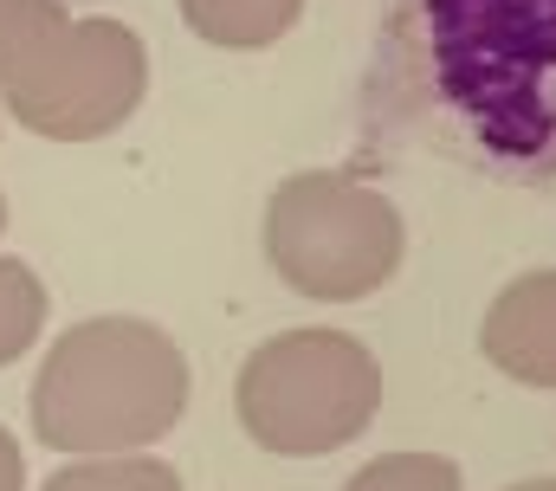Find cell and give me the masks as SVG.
<instances>
[{"label": "cell", "instance_id": "cell-1", "mask_svg": "<svg viewBox=\"0 0 556 491\" xmlns=\"http://www.w3.org/2000/svg\"><path fill=\"white\" fill-rule=\"evenodd\" d=\"M389 59L472 162L556 181V0H402Z\"/></svg>", "mask_w": 556, "mask_h": 491}, {"label": "cell", "instance_id": "cell-2", "mask_svg": "<svg viewBox=\"0 0 556 491\" xmlns=\"http://www.w3.org/2000/svg\"><path fill=\"white\" fill-rule=\"evenodd\" d=\"M188 414V356L142 317L72 324L33 381V433L52 453H137Z\"/></svg>", "mask_w": 556, "mask_h": 491}, {"label": "cell", "instance_id": "cell-3", "mask_svg": "<svg viewBox=\"0 0 556 491\" xmlns=\"http://www.w3.org/2000/svg\"><path fill=\"white\" fill-rule=\"evenodd\" d=\"M233 407L266 453L324 459L369 433L382 407V368L350 330H285L247 356Z\"/></svg>", "mask_w": 556, "mask_h": 491}, {"label": "cell", "instance_id": "cell-4", "mask_svg": "<svg viewBox=\"0 0 556 491\" xmlns=\"http://www.w3.org/2000/svg\"><path fill=\"white\" fill-rule=\"evenodd\" d=\"M402 246L408 227L395 201L330 168L285 175L266 201V259L298 298L317 304H356L382 291L402 265Z\"/></svg>", "mask_w": 556, "mask_h": 491}, {"label": "cell", "instance_id": "cell-5", "mask_svg": "<svg viewBox=\"0 0 556 491\" xmlns=\"http://www.w3.org/2000/svg\"><path fill=\"white\" fill-rule=\"evenodd\" d=\"M149 91V52L124 20H52L7 72V111L52 142H98L137 117Z\"/></svg>", "mask_w": 556, "mask_h": 491}, {"label": "cell", "instance_id": "cell-6", "mask_svg": "<svg viewBox=\"0 0 556 491\" xmlns=\"http://www.w3.org/2000/svg\"><path fill=\"white\" fill-rule=\"evenodd\" d=\"M479 350H485V363L505 368L525 388H556V265L511 278L492 298Z\"/></svg>", "mask_w": 556, "mask_h": 491}, {"label": "cell", "instance_id": "cell-7", "mask_svg": "<svg viewBox=\"0 0 556 491\" xmlns=\"http://www.w3.org/2000/svg\"><path fill=\"white\" fill-rule=\"evenodd\" d=\"M304 0H181V20L194 26V39L220 46V52H266L298 26Z\"/></svg>", "mask_w": 556, "mask_h": 491}, {"label": "cell", "instance_id": "cell-8", "mask_svg": "<svg viewBox=\"0 0 556 491\" xmlns=\"http://www.w3.org/2000/svg\"><path fill=\"white\" fill-rule=\"evenodd\" d=\"M46 491H181V473L168 459H142V453H104V459H78L59 466Z\"/></svg>", "mask_w": 556, "mask_h": 491}, {"label": "cell", "instance_id": "cell-9", "mask_svg": "<svg viewBox=\"0 0 556 491\" xmlns=\"http://www.w3.org/2000/svg\"><path fill=\"white\" fill-rule=\"evenodd\" d=\"M46 330V285L26 259L0 252V368L20 350H33V337Z\"/></svg>", "mask_w": 556, "mask_h": 491}, {"label": "cell", "instance_id": "cell-10", "mask_svg": "<svg viewBox=\"0 0 556 491\" xmlns=\"http://www.w3.org/2000/svg\"><path fill=\"white\" fill-rule=\"evenodd\" d=\"M343 491H459V466L440 453H389L369 459Z\"/></svg>", "mask_w": 556, "mask_h": 491}, {"label": "cell", "instance_id": "cell-11", "mask_svg": "<svg viewBox=\"0 0 556 491\" xmlns=\"http://www.w3.org/2000/svg\"><path fill=\"white\" fill-rule=\"evenodd\" d=\"M52 20H65L59 0H0V85H7V72L26 59V46H33Z\"/></svg>", "mask_w": 556, "mask_h": 491}, {"label": "cell", "instance_id": "cell-12", "mask_svg": "<svg viewBox=\"0 0 556 491\" xmlns=\"http://www.w3.org/2000/svg\"><path fill=\"white\" fill-rule=\"evenodd\" d=\"M0 491H26V459H20V440L0 427Z\"/></svg>", "mask_w": 556, "mask_h": 491}, {"label": "cell", "instance_id": "cell-13", "mask_svg": "<svg viewBox=\"0 0 556 491\" xmlns=\"http://www.w3.org/2000/svg\"><path fill=\"white\" fill-rule=\"evenodd\" d=\"M505 491H556V479H525V486H505Z\"/></svg>", "mask_w": 556, "mask_h": 491}, {"label": "cell", "instance_id": "cell-14", "mask_svg": "<svg viewBox=\"0 0 556 491\" xmlns=\"http://www.w3.org/2000/svg\"><path fill=\"white\" fill-rule=\"evenodd\" d=\"M0 227H7V201H0Z\"/></svg>", "mask_w": 556, "mask_h": 491}]
</instances>
